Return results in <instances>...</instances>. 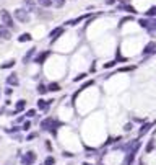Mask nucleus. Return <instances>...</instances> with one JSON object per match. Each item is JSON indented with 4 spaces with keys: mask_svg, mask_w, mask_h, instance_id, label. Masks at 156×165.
<instances>
[{
    "mask_svg": "<svg viewBox=\"0 0 156 165\" xmlns=\"http://www.w3.org/2000/svg\"><path fill=\"white\" fill-rule=\"evenodd\" d=\"M59 126H62V123L54 119V118H46L41 121V128L44 131H50V133H55V128H59Z\"/></svg>",
    "mask_w": 156,
    "mask_h": 165,
    "instance_id": "nucleus-1",
    "label": "nucleus"
},
{
    "mask_svg": "<svg viewBox=\"0 0 156 165\" xmlns=\"http://www.w3.org/2000/svg\"><path fill=\"white\" fill-rule=\"evenodd\" d=\"M0 18H2V23L7 28H10V30H15V28H16L15 21H13V15L7 10V8H2V10H0Z\"/></svg>",
    "mask_w": 156,
    "mask_h": 165,
    "instance_id": "nucleus-2",
    "label": "nucleus"
},
{
    "mask_svg": "<svg viewBox=\"0 0 156 165\" xmlns=\"http://www.w3.org/2000/svg\"><path fill=\"white\" fill-rule=\"evenodd\" d=\"M13 18L20 23H29V20H31L29 12H28L26 8H16V10L13 12Z\"/></svg>",
    "mask_w": 156,
    "mask_h": 165,
    "instance_id": "nucleus-3",
    "label": "nucleus"
},
{
    "mask_svg": "<svg viewBox=\"0 0 156 165\" xmlns=\"http://www.w3.org/2000/svg\"><path fill=\"white\" fill-rule=\"evenodd\" d=\"M49 56H50V51H42V53L36 54V56H34V59H33V61H34L36 64H39V65H41V64H44V62H46Z\"/></svg>",
    "mask_w": 156,
    "mask_h": 165,
    "instance_id": "nucleus-4",
    "label": "nucleus"
},
{
    "mask_svg": "<svg viewBox=\"0 0 156 165\" xmlns=\"http://www.w3.org/2000/svg\"><path fill=\"white\" fill-rule=\"evenodd\" d=\"M21 162H23V165H33L36 162V154L34 152H26L21 157Z\"/></svg>",
    "mask_w": 156,
    "mask_h": 165,
    "instance_id": "nucleus-5",
    "label": "nucleus"
},
{
    "mask_svg": "<svg viewBox=\"0 0 156 165\" xmlns=\"http://www.w3.org/2000/svg\"><path fill=\"white\" fill-rule=\"evenodd\" d=\"M64 31H65V28H64V26H57V28H54V30H52V31L49 33V38L52 39V43H54V41L57 39L59 36H62V35H64Z\"/></svg>",
    "mask_w": 156,
    "mask_h": 165,
    "instance_id": "nucleus-6",
    "label": "nucleus"
},
{
    "mask_svg": "<svg viewBox=\"0 0 156 165\" xmlns=\"http://www.w3.org/2000/svg\"><path fill=\"white\" fill-rule=\"evenodd\" d=\"M0 38L2 39H12V30L10 28H7L5 25H0Z\"/></svg>",
    "mask_w": 156,
    "mask_h": 165,
    "instance_id": "nucleus-7",
    "label": "nucleus"
},
{
    "mask_svg": "<svg viewBox=\"0 0 156 165\" xmlns=\"http://www.w3.org/2000/svg\"><path fill=\"white\" fill-rule=\"evenodd\" d=\"M143 54L145 56H151V54H156V43L154 41H150L148 44H145V48H143Z\"/></svg>",
    "mask_w": 156,
    "mask_h": 165,
    "instance_id": "nucleus-8",
    "label": "nucleus"
},
{
    "mask_svg": "<svg viewBox=\"0 0 156 165\" xmlns=\"http://www.w3.org/2000/svg\"><path fill=\"white\" fill-rule=\"evenodd\" d=\"M117 10L129 12V13H132V15H137V10L130 5V3H119V5H117Z\"/></svg>",
    "mask_w": 156,
    "mask_h": 165,
    "instance_id": "nucleus-9",
    "label": "nucleus"
},
{
    "mask_svg": "<svg viewBox=\"0 0 156 165\" xmlns=\"http://www.w3.org/2000/svg\"><path fill=\"white\" fill-rule=\"evenodd\" d=\"M36 53H37V49L36 48H31L28 53L23 56V64H28V62H31V59H34V56H36Z\"/></svg>",
    "mask_w": 156,
    "mask_h": 165,
    "instance_id": "nucleus-10",
    "label": "nucleus"
},
{
    "mask_svg": "<svg viewBox=\"0 0 156 165\" xmlns=\"http://www.w3.org/2000/svg\"><path fill=\"white\" fill-rule=\"evenodd\" d=\"M50 103H52V100H49V101H46V100H37V108H39V110H42V111H49V106H50Z\"/></svg>",
    "mask_w": 156,
    "mask_h": 165,
    "instance_id": "nucleus-11",
    "label": "nucleus"
},
{
    "mask_svg": "<svg viewBox=\"0 0 156 165\" xmlns=\"http://www.w3.org/2000/svg\"><path fill=\"white\" fill-rule=\"evenodd\" d=\"M18 83H20V80H18V75H16V74H10V75L7 77V85L16 87Z\"/></svg>",
    "mask_w": 156,
    "mask_h": 165,
    "instance_id": "nucleus-12",
    "label": "nucleus"
},
{
    "mask_svg": "<svg viewBox=\"0 0 156 165\" xmlns=\"http://www.w3.org/2000/svg\"><path fill=\"white\" fill-rule=\"evenodd\" d=\"M23 5L26 7V10L29 12V13L37 10V8H36V2H34V0H23Z\"/></svg>",
    "mask_w": 156,
    "mask_h": 165,
    "instance_id": "nucleus-13",
    "label": "nucleus"
},
{
    "mask_svg": "<svg viewBox=\"0 0 156 165\" xmlns=\"http://www.w3.org/2000/svg\"><path fill=\"white\" fill-rule=\"evenodd\" d=\"M85 18H86V15H81V16H78V18H73V20H67L65 21V26H77L80 21H83Z\"/></svg>",
    "mask_w": 156,
    "mask_h": 165,
    "instance_id": "nucleus-14",
    "label": "nucleus"
},
{
    "mask_svg": "<svg viewBox=\"0 0 156 165\" xmlns=\"http://www.w3.org/2000/svg\"><path fill=\"white\" fill-rule=\"evenodd\" d=\"M29 41H33V36L29 33H23V35L18 36V43H29Z\"/></svg>",
    "mask_w": 156,
    "mask_h": 165,
    "instance_id": "nucleus-15",
    "label": "nucleus"
},
{
    "mask_svg": "<svg viewBox=\"0 0 156 165\" xmlns=\"http://www.w3.org/2000/svg\"><path fill=\"white\" fill-rule=\"evenodd\" d=\"M148 33H151V35H156V16L154 18H150V25H148Z\"/></svg>",
    "mask_w": 156,
    "mask_h": 165,
    "instance_id": "nucleus-16",
    "label": "nucleus"
},
{
    "mask_svg": "<svg viewBox=\"0 0 156 165\" xmlns=\"http://www.w3.org/2000/svg\"><path fill=\"white\" fill-rule=\"evenodd\" d=\"M36 3H37L39 7H42V8H49V7L54 5V2H52V0H37Z\"/></svg>",
    "mask_w": 156,
    "mask_h": 165,
    "instance_id": "nucleus-17",
    "label": "nucleus"
},
{
    "mask_svg": "<svg viewBox=\"0 0 156 165\" xmlns=\"http://www.w3.org/2000/svg\"><path fill=\"white\" fill-rule=\"evenodd\" d=\"M153 124H154V123H146V124H143V126H141V129L138 131V136H143V134H146Z\"/></svg>",
    "mask_w": 156,
    "mask_h": 165,
    "instance_id": "nucleus-18",
    "label": "nucleus"
},
{
    "mask_svg": "<svg viewBox=\"0 0 156 165\" xmlns=\"http://www.w3.org/2000/svg\"><path fill=\"white\" fill-rule=\"evenodd\" d=\"M47 90H49V92H59L60 90V85H59L57 82H50L49 85H47Z\"/></svg>",
    "mask_w": 156,
    "mask_h": 165,
    "instance_id": "nucleus-19",
    "label": "nucleus"
},
{
    "mask_svg": "<svg viewBox=\"0 0 156 165\" xmlns=\"http://www.w3.org/2000/svg\"><path fill=\"white\" fill-rule=\"evenodd\" d=\"M15 64H16V61H15V59L7 61L5 64H2V65H0V69H12V67H15Z\"/></svg>",
    "mask_w": 156,
    "mask_h": 165,
    "instance_id": "nucleus-20",
    "label": "nucleus"
},
{
    "mask_svg": "<svg viewBox=\"0 0 156 165\" xmlns=\"http://www.w3.org/2000/svg\"><path fill=\"white\" fill-rule=\"evenodd\" d=\"M15 108H16V111H23L26 108V100H18L16 105H15Z\"/></svg>",
    "mask_w": 156,
    "mask_h": 165,
    "instance_id": "nucleus-21",
    "label": "nucleus"
},
{
    "mask_svg": "<svg viewBox=\"0 0 156 165\" xmlns=\"http://www.w3.org/2000/svg\"><path fill=\"white\" fill-rule=\"evenodd\" d=\"M133 159H135V154L133 152H127V157H125L124 165H130L132 162H133Z\"/></svg>",
    "mask_w": 156,
    "mask_h": 165,
    "instance_id": "nucleus-22",
    "label": "nucleus"
},
{
    "mask_svg": "<svg viewBox=\"0 0 156 165\" xmlns=\"http://www.w3.org/2000/svg\"><path fill=\"white\" fill-rule=\"evenodd\" d=\"M145 16L146 18H154L156 16V7H151L150 10H146L145 12Z\"/></svg>",
    "mask_w": 156,
    "mask_h": 165,
    "instance_id": "nucleus-23",
    "label": "nucleus"
},
{
    "mask_svg": "<svg viewBox=\"0 0 156 165\" xmlns=\"http://www.w3.org/2000/svg\"><path fill=\"white\" fill-rule=\"evenodd\" d=\"M138 25L146 30V28H148V25H150V18H146V16H145V18H140V20H138Z\"/></svg>",
    "mask_w": 156,
    "mask_h": 165,
    "instance_id": "nucleus-24",
    "label": "nucleus"
},
{
    "mask_svg": "<svg viewBox=\"0 0 156 165\" xmlns=\"http://www.w3.org/2000/svg\"><path fill=\"white\" fill-rule=\"evenodd\" d=\"M47 92H49L47 90V85H44V83H39V85H37V93H39V95H46Z\"/></svg>",
    "mask_w": 156,
    "mask_h": 165,
    "instance_id": "nucleus-25",
    "label": "nucleus"
},
{
    "mask_svg": "<svg viewBox=\"0 0 156 165\" xmlns=\"http://www.w3.org/2000/svg\"><path fill=\"white\" fill-rule=\"evenodd\" d=\"M36 13H37V15H39V18H47V20H50V18H52V13H49V12H41V10H36Z\"/></svg>",
    "mask_w": 156,
    "mask_h": 165,
    "instance_id": "nucleus-26",
    "label": "nucleus"
},
{
    "mask_svg": "<svg viewBox=\"0 0 156 165\" xmlns=\"http://www.w3.org/2000/svg\"><path fill=\"white\" fill-rule=\"evenodd\" d=\"M153 149H154V141H153V139H151V141H150V142H148V144H146V152H148V154H150V152H151V150H153Z\"/></svg>",
    "mask_w": 156,
    "mask_h": 165,
    "instance_id": "nucleus-27",
    "label": "nucleus"
},
{
    "mask_svg": "<svg viewBox=\"0 0 156 165\" xmlns=\"http://www.w3.org/2000/svg\"><path fill=\"white\" fill-rule=\"evenodd\" d=\"M86 75H88L86 72H81V74H78V75H77V77H75L73 80H75V82H80V80H83V79H86Z\"/></svg>",
    "mask_w": 156,
    "mask_h": 165,
    "instance_id": "nucleus-28",
    "label": "nucleus"
},
{
    "mask_svg": "<svg viewBox=\"0 0 156 165\" xmlns=\"http://www.w3.org/2000/svg\"><path fill=\"white\" fill-rule=\"evenodd\" d=\"M116 64H117V61H111V62H106V64H104V69H112V67H116Z\"/></svg>",
    "mask_w": 156,
    "mask_h": 165,
    "instance_id": "nucleus-29",
    "label": "nucleus"
},
{
    "mask_svg": "<svg viewBox=\"0 0 156 165\" xmlns=\"http://www.w3.org/2000/svg\"><path fill=\"white\" fill-rule=\"evenodd\" d=\"M54 163H55V159L54 157H46L44 165H54Z\"/></svg>",
    "mask_w": 156,
    "mask_h": 165,
    "instance_id": "nucleus-30",
    "label": "nucleus"
},
{
    "mask_svg": "<svg viewBox=\"0 0 156 165\" xmlns=\"http://www.w3.org/2000/svg\"><path fill=\"white\" fill-rule=\"evenodd\" d=\"M93 83H94V80H88V82H85V83H83V85H81V87H80V88H81V90H85V88H88V87H91V85H93Z\"/></svg>",
    "mask_w": 156,
    "mask_h": 165,
    "instance_id": "nucleus-31",
    "label": "nucleus"
},
{
    "mask_svg": "<svg viewBox=\"0 0 156 165\" xmlns=\"http://www.w3.org/2000/svg\"><path fill=\"white\" fill-rule=\"evenodd\" d=\"M133 69H135V65H129V67H122L120 72H130V70H133Z\"/></svg>",
    "mask_w": 156,
    "mask_h": 165,
    "instance_id": "nucleus-32",
    "label": "nucleus"
},
{
    "mask_svg": "<svg viewBox=\"0 0 156 165\" xmlns=\"http://www.w3.org/2000/svg\"><path fill=\"white\" fill-rule=\"evenodd\" d=\"M130 20H132V16H125V18H122V20H120V23H119V26H122V25H124V23L130 21Z\"/></svg>",
    "mask_w": 156,
    "mask_h": 165,
    "instance_id": "nucleus-33",
    "label": "nucleus"
},
{
    "mask_svg": "<svg viewBox=\"0 0 156 165\" xmlns=\"http://www.w3.org/2000/svg\"><path fill=\"white\" fill-rule=\"evenodd\" d=\"M34 115H36V110H28V111H26V116H28V118H33Z\"/></svg>",
    "mask_w": 156,
    "mask_h": 165,
    "instance_id": "nucleus-34",
    "label": "nucleus"
},
{
    "mask_svg": "<svg viewBox=\"0 0 156 165\" xmlns=\"http://www.w3.org/2000/svg\"><path fill=\"white\" fill-rule=\"evenodd\" d=\"M23 129H25V131H29V129H31V123L26 121L25 124H23Z\"/></svg>",
    "mask_w": 156,
    "mask_h": 165,
    "instance_id": "nucleus-35",
    "label": "nucleus"
},
{
    "mask_svg": "<svg viewBox=\"0 0 156 165\" xmlns=\"http://www.w3.org/2000/svg\"><path fill=\"white\" fill-rule=\"evenodd\" d=\"M124 131H125V133H129V131H132V124H130V123H129V124H125Z\"/></svg>",
    "mask_w": 156,
    "mask_h": 165,
    "instance_id": "nucleus-36",
    "label": "nucleus"
},
{
    "mask_svg": "<svg viewBox=\"0 0 156 165\" xmlns=\"http://www.w3.org/2000/svg\"><path fill=\"white\" fill-rule=\"evenodd\" d=\"M117 0H106V5H114Z\"/></svg>",
    "mask_w": 156,
    "mask_h": 165,
    "instance_id": "nucleus-37",
    "label": "nucleus"
},
{
    "mask_svg": "<svg viewBox=\"0 0 156 165\" xmlns=\"http://www.w3.org/2000/svg\"><path fill=\"white\" fill-rule=\"evenodd\" d=\"M36 136H37L36 133H33V134H29V136H28V141H33V139L36 138Z\"/></svg>",
    "mask_w": 156,
    "mask_h": 165,
    "instance_id": "nucleus-38",
    "label": "nucleus"
},
{
    "mask_svg": "<svg viewBox=\"0 0 156 165\" xmlns=\"http://www.w3.org/2000/svg\"><path fill=\"white\" fill-rule=\"evenodd\" d=\"M12 93H13L12 88H5V95H12Z\"/></svg>",
    "mask_w": 156,
    "mask_h": 165,
    "instance_id": "nucleus-39",
    "label": "nucleus"
},
{
    "mask_svg": "<svg viewBox=\"0 0 156 165\" xmlns=\"http://www.w3.org/2000/svg\"><path fill=\"white\" fill-rule=\"evenodd\" d=\"M117 2H120V3H129L130 0H117Z\"/></svg>",
    "mask_w": 156,
    "mask_h": 165,
    "instance_id": "nucleus-40",
    "label": "nucleus"
},
{
    "mask_svg": "<svg viewBox=\"0 0 156 165\" xmlns=\"http://www.w3.org/2000/svg\"><path fill=\"white\" fill-rule=\"evenodd\" d=\"M52 2H57V0H52Z\"/></svg>",
    "mask_w": 156,
    "mask_h": 165,
    "instance_id": "nucleus-41",
    "label": "nucleus"
}]
</instances>
